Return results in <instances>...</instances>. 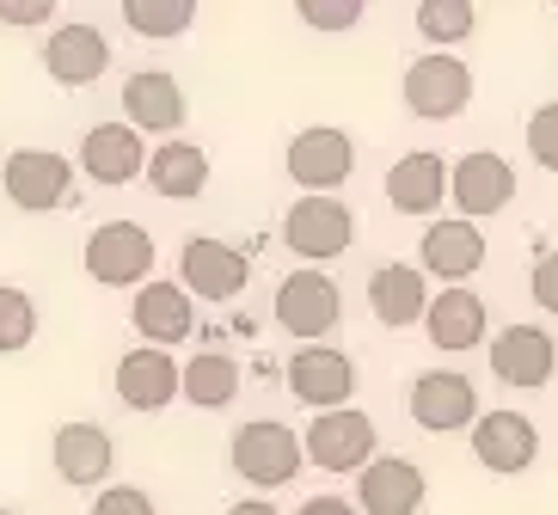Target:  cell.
I'll return each instance as SVG.
<instances>
[{"instance_id":"obj_1","label":"cell","mask_w":558,"mask_h":515,"mask_svg":"<svg viewBox=\"0 0 558 515\" xmlns=\"http://www.w3.org/2000/svg\"><path fill=\"white\" fill-rule=\"evenodd\" d=\"M228 461L233 473L246 485H258V491H277V485H289L301 473V436L289 430V424H277V417H258V424H240L228 442Z\"/></svg>"},{"instance_id":"obj_2","label":"cell","mask_w":558,"mask_h":515,"mask_svg":"<svg viewBox=\"0 0 558 515\" xmlns=\"http://www.w3.org/2000/svg\"><path fill=\"white\" fill-rule=\"evenodd\" d=\"M86 277L99 289H142L154 270V233L135 221H105L99 233H86Z\"/></svg>"},{"instance_id":"obj_3","label":"cell","mask_w":558,"mask_h":515,"mask_svg":"<svg viewBox=\"0 0 558 515\" xmlns=\"http://www.w3.org/2000/svg\"><path fill=\"white\" fill-rule=\"evenodd\" d=\"M473 105V68L448 50H429L405 68V111L429 117V123H448Z\"/></svg>"},{"instance_id":"obj_4","label":"cell","mask_w":558,"mask_h":515,"mask_svg":"<svg viewBox=\"0 0 558 515\" xmlns=\"http://www.w3.org/2000/svg\"><path fill=\"white\" fill-rule=\"evenodd\" d=\"M301 454H307L319 473H362L375 461V417L344 405V412H319L301 436Z\"/></svg>"},{"instance_id":"obj_5","label":"cell","mask_w":558,"mask_h":515,"mask_svg":"<svg viewBox=\"0 0 558 515\" xmlns=\"http://www.w3.org/2000/svg\"><path fill=\"white\" fill-rule=\"evenodd\" d=\"M0 184H7V203L13 209L44 216V209H62L68 203V191H74V160H62L56 148H19V154H7Z\"/></svg>"},{"instance_id":"obj_6","label":"cell","mask_w":558,"mask_h":515,"mask_svg":"<svg viewBox=\"0 0 558 515\" xmlns=\"http://www.w3.org/2000/svg\"><path fill=\"white\" fill-rule=\"evenodd\" d=\"M252 283V258L240 246H228V240H209V233H197V240H184L179 252V289L197 301H233L240 289Z\"/></svg>"},{"instance_id":"obj_7","label":"cell","mask_w":558,"mask_h":515,"mask_svg":"<svg viewBox=\"0 0 558 515\" xmlns=\"http://www.w3.org/2000/svg\"><path fill=\"white\" fill-rule=\"evenodd\" d=\"M350 240H356V216H350V203H338V197H301L295 209L282 216V246L295 252V258H313V265L350 252Z\"/></svg>"},{"instance_id":"obj_8","label":"cell","mask_w":558,"mask_h":515,"mask_svg":"<svg viewBox=\"0 0 558 515\" xmlns=\"http://www.w3.org/2000/svg\"><path fill=\"white\" fill-rule=\"evenodd\" d=\"M411 424L429 436H454L478 424V387L454 368H424L411 381Z\"/></svg>"},{"instance_id":"obj_9","label":"cell","mask_w":558,"mask_h":515,"mask_svg":"<svg viewBox=\"0 0 558 515\" xmlns=\"http://www.w3.org/2000/svg\"><path fill=\"white\" fill-rule=\"evenodd\" d=\"M448 197H454L460 221H473L478 228L485 216L509 209V197H515V167H509L504 154L478 148V154H466V160L448 167Z\"/></svg>"},{"instance_id":"obj_10","label":"cell","mask_w":558,"mask_h":515,"mask_svg":"<svg viewBox=\"0 0 558 515\" xmlns=\"http://www.w3.org/2000/svg\"><path fill=\"white\" fill-rule=\"evenodd\" d=\"M338 314H344V295L326 270H295L289 283H277V326L295 338H326L338 332Z\"/></svg>"},{"instance_id":"obj_11","label":"cell","mask_w":558,"mask_h":515,"mask_svg":"<svg viewBox=\"0 0 558 515\" xmlns=\"http://www.w3.org/2000/svg\"><path fill=\"white\" fill-rule=\"evenodd\" d=\"M356 172V142L331 123H313L289 142V179L307 184V197H331V184H344Z\"/></svg>"},{"instance_id":"obj_12","label":"cell","mask_w":558,"mask_h":515,"mask_svg":"<svg viewBox=\"0 0 558 515\" xmlns=\"http://www.w3.org/2000/svg\"><path fill=\"white\" fill-rule=\"evenodd\" d=\"M289 393L313 412H344L350 393H356V363L331 344H307L289 356Z\"/></svg>"},{"instance_id":"obj_13","label":"cell","mask_w":558,"mask_h":515,"mask_svg":"<svg viewBox=\"0 0 558 515\" xmlns=\"http://www.w3.org/2000/svg\"><path fill=\"white\" fill-rule=\"evenodd\" d=\"M424 510V466L405 454H380L356 479V515H417Z\"/></svg>"},{"instance_id":"obj_14","label":"cell","mask_w":558,"mask_h":515,"mask_svg":"<svg viewBox=\"0 0 558 515\" xmlns=\"http://www.w3.org/2000/svg\"><path fill=\"white\" fill-rule=\"evenodd\" d=\"M466 436H473L478 466H492L504 479L527 473L534 454H541V430H534V417H522V412H478V424Z\"/></svg>"},{"instance_id":"obj_15","label":"cell","mask_w":558,"mask_h":515,"mask_svg":"<svg viewBox=\"0 0 558 515\" xmlns=\"http://www.w3.org/2000/svg\"><path fill=\"white\" fill-rule=\"evenodd\" d=\"M184 86L166 74V68H142V74H130V86H123V123H130L135 135H172L184 130Z\"/></svg>"},{"instance_id":"obj_16","label":"cell","mask_w":558,"mask_h":515,"mask_svg":"<svg viewBox=\"0 0 558 515\" xmlns=\"http://www.w3.org/2000/svg\"><path fill=\"white\" fill-rule=\"evenodd\" d=\"M558 368V344L541 326H504L492 338V375L504 387H546Z\"/></svg>"},{"instance_id":"obj_17","label":"cell","mask_w":558,"mask_h":515,"mask_svg":"<svg viewBox=\"0 0 558 515\" xmlns=\"http://www.w3.org/2000/svg\"><path fill=\"white\" fill-rule=\"evenodd\" d=\"M478 265H485V233L473 221H429L424 240H417V270L424 277H442V283L460 289Z\"/></svg>"},{"instance_id":"obj_18","label":"cell","mask_w":558,"mask_h":515,"mask_svg":"<svg viewBox=\"0 0 558 515\" xmlns=\"http://www.w3.org/2000/svg\"><path fill=\"white\" fill-rule=\"evenodd\" d=\"M81 172L93 184H130L135 172H148V142L130 123H93L81 142Z\"/></svg>"},{"instance_id":"obj_19","label":"cell","mask_w":558,"mask_h":515,"mask_svg":"<svg viewBox=\"0 0 558 515\" xmlns=\"http://www.w3.org/2000/svg\"><path fill=\"white\" fill-rule=\"evenodd\" d=\"M130 319H135V332L148 338V350H172L197 332V307H191V295L179 283H142Z\"/></svg>"},{"instance_id":"obj_20","label":"cell","mask_w":558,"mask_h":515,"mask_svg":"<svg viewBox=\"0 0 558 515\" xmlns=\"http://www.w3.org/2000/svg\"><path fill=\"white\" fill-rule=\"evenodd\" d=\"M44 68L62 86H93L111 68V44H105L99 25H56L50 44H44Z\"/></svg>"},{"instance_id":"obj_21","label":"cell","mask_w":558,"mask_h":515,"mask_svg":"<svg viewBox=\"0 0 558 515\" xmlns=\"http://www.w3.org/2000/svg\"><path fill=\"white\" fill-rule=\"evenodd\" d=\"M117 400L130 405V412H166V405L179 400V363L148 344L130 350L117 363Z\"/></svg>"},{"instance_id":"obj_22","label":"cell","mask_w":558,"mask_h":515,"mask_svg":"<svg viewBox=\"0 0 558 515\" xmlns=\"http://www.w3.org/2000/svg\"><path fill=\"white\" fill-rule=\"evenodd\" d=\"M448 197V167L442 154H405V160H393L387 167V203H393L399 216H436Z\"/></svg>"},{"instance_id":"obj_23","label":"cell","mask_w":558,"mask_h":515,"mask_svg":"<svg viewBox=\"0 0 558 515\" xmlns=\"http://www.w3.org/2000/svg\"><path fill=\"white\" fill-rule=\"evenodd\" d=\"M368 307H375L380 326L405 332V326H417L424 307H429V277L417 265H380L375 277H368Z\"/></svg>"},{"instance_id":"obj_24","label":"cell","mask_w":558,"mask_h":515,"mask_svg":"<svg viewBox=\"0 0 558 515\" xmlns=\"http://www.w3.org/2000/svg\"><path fill=\"white\" fill-rule=\"evenodd\" d=\"M424 338L436 350H473L485 338V301L473 289H442L424 307Z\"/></svg>"},{"instance_id":"obj_25","label":"cell","mask_w":558,"mask_h":515,"mask_svg":"<svg viewBox=\"0 0 558 515\" xmlns=\"http://www.w3.org/2000/svg\"><path fill=\"white\" fill-rule=\"evenodd\" d=\"M50 454L68 485H99L111 473V430L105 424H62Z\"/></svg>"},{"instance_id":"obj_26","label":"cell","mask_w":558,"mask_h":515,"mask_svg":"<svg viewBox=\"0 0 558 515\" xmlns=\"http://www.w3.org/2000/svg\"><path fill=\"white\" fill-rule=\"evenodd\" d=\"M148 184L172 203L203 197V184H209V154H203L197 142H160V148L148 154Z\"/></svg>"},{"instance_id":"obj_27","label":"cell","mask_w":558,"mask_h":515,"mask_svg":"<svg viewBox=\"0 0 558 515\" xmlns=\"http://www.w3.org/2000/svg\"><path fill=\"white\" fill-rule=\"evenodd\" d=\"M233 393H240V363L221 350H203L179 368V400H191L197 412H221V405H233Z\"/></svg>"},{"instance_id":"obj_28","label":"cell","mask_w":558,"mask_h":515,"mask_svg":"<svg viewBox=\"0 0 558 515\" xmlns=\"http://www.w3.org/2000/svg\"><path fill=\"white\" fill-rule=\"evenodd\" d=\"M473 25H478L473 0H417V32H424L436 50H448V44H460V37H473Z\"/></svg>"},{"instance_id":"obj_29","label":"cell","mask_w":558,"mask_h":515,"mask_svg":"<svg viewBox=\"0 0 558 515\" xmlns=\"http://www.w3.org/2000/svg\"><path fill=\"white\" fill-rule=\"evenodd\" d=\"M123 19H130L135 37H184L197 7L191 0H123Z\"/></svg>"},{"instance_id":"obj_30","label":"cell","mask_w":558,"mask_h":515,"mask_svg":"<svg viewBox=\"0 0 558 515\" xmlns=\"http://www.w3.org/2000/svg\"><path fill=\"white\" fill-rule=\"evenodd\" d=\"M37 338V307L25 289L0 283V356H13V350H25Z\"/></svg>"},{"instance_id":"obj_31","label":"cell","mask_w":558,"mask_h":515,"mask_svg":"<svg viewBox=\"0 0 558 515\" xmlns=\"http://www.w3.org/2000/svg\"><path fill=\"white\" fill-rule=\"evenodd\" d=\"M527 154L541 172H558V105H541L527 117Z\"/></svg>"},{"instance_id":"obj_32","label":"cell","mask_w":558,"mask_h":515,"mask_svg":"<svg viewBox=\"0 0 558 515\" xmlns=\"http://www.w3.org/2000/svg\"><path fill=\"white\" fill-rule=\"evenodd\" d=\"M301 19L313 32H350L362 19V0H301Z\"/></svg>"},{"instance_id":"obj_33","label":"cell","mask_w":558,"mask_h":515,"mask_svg":"<svg viewBox=\"0 0 558 515\" xmlns=\"http://www.w3.org/2000/svg\"><path fill=\"white\" fill-rule=\"evenodd\" d=\"M93 515H160V510H154V498L135 491V485H105L99 503H93Z\"/></svg>"},{"instance_id":"obj_34","label":"cell","mask_w":558,"mask_h":515,"mask_svg":"<svg viewBox=\"0 0 558 515\" xmlns=\"http://www.w3.org/2000/svg\"><path fill=\"white\" fill-rule=\"evenodd\" d=\"M527 289H534V301H541L546 314H558V252H541V258H534Z\"/></svg>"},{"instance_id":"obj_35","label":"cell","mask_w":558,"mask_h":515,"mask_svg":"<svg viewBox=\"0 0 558 515\" xmlns=\"http://www.w3.org/2000/svg\"><path fill=\"white\" fill-rule=\"evenodd\" d=\"M56 0H0V25H50Z\"/></svg>"},{"instance_id":"obj_36","label":"cell","mask_w":558,"mask_h":515,"mask_svg":"<svg viewBox=\"0 0 558 515\" xmlns=\"http://www.w3.org/2000/svg\"><path fill=\"white\" fill-rule=\"evenodd\" d=\"M295 515H356V503H344V498H307Z\"/></svg>"},{"instance_id":"obj_37","label":"cell","mask_w":558,"mask_h":515,"mask_svg":"<svg viewBox=\"0 0 558 515\" xmlns=\"http://www.w3.org/2000/svg\"><path fill=\"white\" fill-rule=\"evenodd\" d=\"M228 515H282L277 503H264V498H246V503H233Z\"/></svg>"},{"instance_id":"obj_38","label":"cell","mask_w":558,"mask_h":515,"mask_svg":"<svg viewBox=\"0 0 558 515\" xmlns=\"http://www.w3.org/2000/svg\"><path fill=\"white\" fill-rule=\"evenodd\" d=\"M0 515H19V510H0Z\"/></svg>"}]
</instances>
